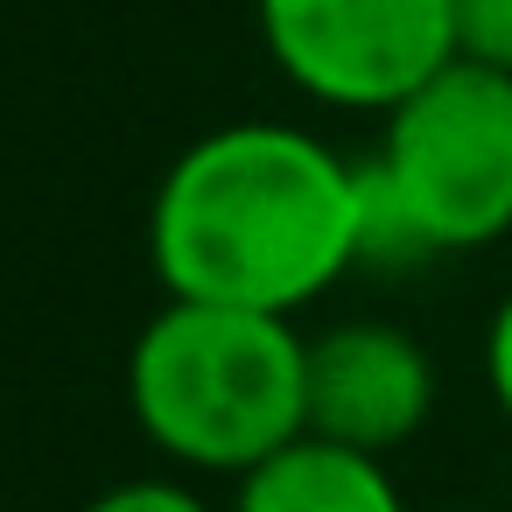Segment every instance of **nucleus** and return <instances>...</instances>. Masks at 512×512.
Here are the masks:
<instances>
[{"label": "nucleus", "instance_id": "7ed1b4c3", "mask_svg": "<svg viewBox=\"0 0 512 512\" xmlns=\"http://www.w3.org/2000/svg\"><path fill=\"white\" fill-rule=\"evenodd\" d=\"M512 232V71L456 57L386 113L365 162V267L477 253Z\"/></svg>", "mask_w": 512, "mask_h": 512}, {"label": "nucleus", "instance_id": "6e6552de", "mask_svg": "<svg viewBox=\"0 0 512 512\" xmlns=\"http://www.w3.org/2000/svg\"><path fill=\"white\" fill-rule=\"evenodd\" d=\"M85 512H211L204 491H190L183 477H127L113 491H99Z\"/></svg>", "mask_w": 512, "mask_h": 512}, {"label": "nucleus", "instance_id": "f257e3e1", "mask_svg": "<svg viewBox=\"0 0 512 512\" xmlns=\"http://www.w3.org/2000/svg\"><path fill=\"white\" fill-rule=\"evenodd\" d=\"M148 260L169 302L295 316L365 267V162L288 120L211 127L162 169Z\"/></svg>", "mask_w": 512, "mask_h": 512}, {"label": "nucleus", "instance_id": "1a4fd4ad", "mask_svg": "<svg viewBox=\"0 0 512 512\" xmlns=\"http://www.w3.org/2000/svg\"><path fill=\"white\" fill-rule=\"evenodd\" d=\"M484 379H491L498 414L512 421V295L491 309V330H484Z\"/></svg>", "mask_w": 512, "mask_h": 512}, {"label": "nucleus", "instance_id": "39448f33", "mask_svg": "<svg viewBox=\"0 0 512 512\" xmlns=\"http://www.w3.org/2000/svg\"><path fill=\"white\" fill-rule=\"evenodd\" d=\"M435 407V365L400 323H337L309 337V435L386 456L421 435Z\"/></svg>", "mask_w": 512, "mask_h": 512}, {"label": "nucleus", "instance_id": "0eeeda50", "mask_svg": "<svg viewBox=\"0 0 512 512\" xmlns=\"http://www.w3.org/2000/svg\"><path fill=\"white\" fill-rule=\"evenodd\" d=\"M456 22V57L512 71V0H449Z\"/></svg>", "mask_w": 512, "mask_h": 512}, {"label": "nucleus", "instance_id": "f03ea898", "mask_svg": "<svg viewBox=\"0 0 512 512\" xmlns=\"http://www.w3.org/2000/svg\"><path fill=\"white\" fill-rule=\"evenodd\" d=\"M127 407L169 463L246 477L309 435V337L260 309L162 302L127 351Z\"/></svg>", "mask_w": 512, "mask_h": 512}, {"label": "nucleus", "instance_id": "20e7f679", "mask_svg": "<svg viewBox=\"0 0 512 512\" xmlns=\"http://www.w3.org/2000/svg\"><path fill=\"white\" fill-rule=\"evenodd\" d=\"M253 15L267 64L337 113L386 120L456 64L449 0H253Z\"/></svg>", "mask_w": 512, "mask_h": 512}, {"label": "nucleus", "instance_id": "423d86ee", "mask_svg": "<svg viewBox=\"0 0 512 512\" xmlns=\"http://www.w3.org/2000/svg\"><path fill=\"white\" fill-rule=\"evenodd\" d=\"M232 512H407V498H400L386 456L302 435L239 477Z\"/></svg>", "mask_w": 512, "mask_h": 512}]
</instances>
